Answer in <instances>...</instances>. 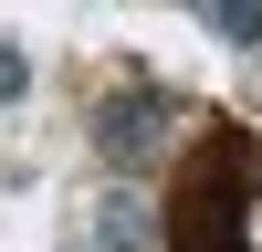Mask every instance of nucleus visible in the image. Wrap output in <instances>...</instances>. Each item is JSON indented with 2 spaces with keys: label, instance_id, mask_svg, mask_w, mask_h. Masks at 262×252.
<instances>
[{
  "label": "nucleus",
  "instance_id": "f257e3e1",
  "mask_svg": "<svg viewBox=\"0 0 262 252\" xmlns=\"http://www.w3.org/2000/svg\"><path fill=\"white\" fill-rule=\"evenodd\" d=\"M168 126H179V105H168L158 84H137V95H116V105L95 116V147H105L116 168H147V158L168 147Z\"/></svg>",
  "mask_w": 262,
  "mask_h": 252
},
{
  "label": "nucleus",
  "instance_id": "f03ea898",
  "mask_svg": "<svg viewBox=\"0 0 262 252\" xmlns=\"http://www.w3.org/2000/svg\"><path fill=\"white\" fill-rule=\"evenodd\" d=\"M95 242H105V252H147V242H158V221H147L137 189H116V200L95 210Z\"/></svg>",
  "mask_w": 262,
  "mask_h": 252
},
{
  "label": "nucleus",
  "instance_id": "7ed1b4c3",
  "mask_svg": "<svg viewBox=\"0 0 262 252\" xmlns=\"http://www.w3.org/2000/svg\"><path fill=\"white\" fill-rule=\"evenodd\" d=\"M210 32H221V42H262V0H221Z\"/></svg>",
  "mask_w": 262,
  "mask_h": 252
},
{
  "label": "nucleus",
  "instance_id": "20e7f679",
  "mask_svg": "<svg viewBox=\"0 0 262 252\" xmlns=\"http://www.w3.org/2000/svg\"><path fill=\"white\" fill-rule=\"evenodd\" d=\"M21 84H32V63H21V42H0V105H11Z\"/></svg>",
  "mask_w": 262,
  "mask_h": 252
}]
</instances>
